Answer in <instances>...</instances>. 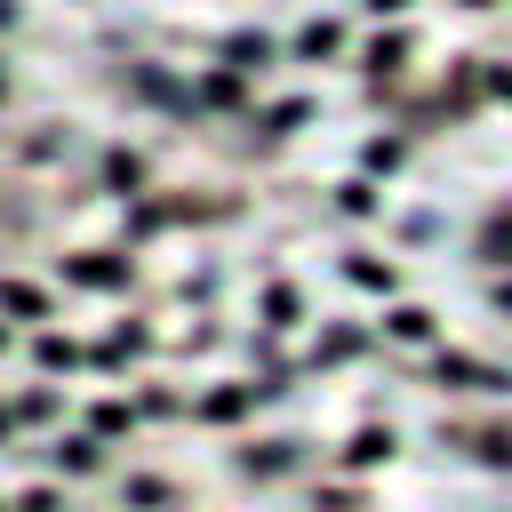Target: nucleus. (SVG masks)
I'll use <instances>...</instances> for the list:
<instances>
[]
</instances>
